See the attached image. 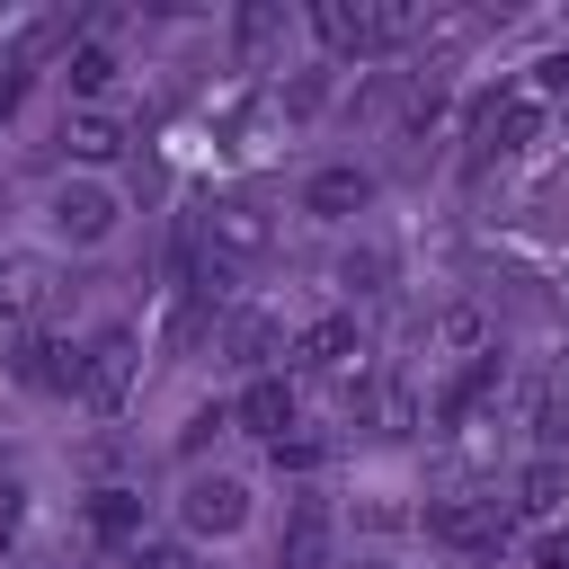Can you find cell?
<instances>
[{"mask_svg":"<svg viewBox=\"0 0 569 569\" xmlns=\"http://www.w3.org/2000/svg\"><path fill=\"white\" fill-rule=\"evenodd\" d=\"M311 27H320V44H338V53H382V44L418 36V9H409V0H320Z\"/></svg>","mask_w":569,"mask_h":569,"instance_id":"6da1fadb","label":"cell"},{"mask_svg":"<svg viewBox=\"0 0 569 569\" xmlns=\"http://www.w3.org/2000/svg\"><path fill=\"white\" fill-rule=\"evenodd\" d=\"M133 365H142L133 329H98V338L80 347V400H89V409H124V391H133Z\"/></svg>","mask_w":569,"mask_h":569,"instance_id":"7a4b0ae2","label":"cell"},{"mask_svg":"<svg viewBox=\"0 0 569 569\" xmlns=\"http://www.w3.org/2000/svg\"><path fill=\"white\" fill-rule=\"evenodd\" d=\"M533 124H542V98H533V89H516V98H489V107L471 116V169H489V160L525 151V142H533Z\"/></svg>","mask_w":569,"mask_h":569,"instance_id":"3957f363","label":"cell"},{"mask_svg":"<svg viewBox=\"0 0 569 569\" xmlns=\"http://www.w3.org/2000/svg\"><path fill=\"white\" fill-rule=\"evenodd\" d=\"M507 516H516V498H445V507L427 516V533L453 542V551H498Z\"/></svg>","mask_w":569,"mask_h":569,"instance_id":"277c9868","label":"cell"},{"mask_svg":"<svg viewBox=\"0 0 569 569\" xmlns=\"http://www.w3.org/2000/svg\"><path fill=\"white\" fill-rule=\"evenodd\" d=\"M178 516H187V533H240V516H249V489L240 480H187L178 489Z\"/></svg>","mask_w":569,"mask_h":569,"instance_id":"5b68a950","label":"cell"},{"mask_svg":"<svg viewBox=\"0 0 569 569\" xmlns=\"http://www.w3.org/2000/svg\"><path fill=\"white\" fill-rule=\"evenodd\" d=\"M365 204H373V169H356V160L311 169V187H302V213H320V222H347V213H365Z\"/></svg>","mask_w":569,"mask_h":569,"instance_id":"8992f818","label":"cell"},{"mask_svg":"<svg viewBox=\"0 0 569 569\" xmlns=\"http://www.w3.org/2000/svg\"><path fill=\"white\" fill-rule=\"evenodd\" d=\"M231 418H240L249 436H267V445L302 427V418H293V382H284V373H258V382L240 391V409H231Z\"/></svg>","mask_w":569,"mask_h":569,"instance_id":"52a82bcc","label":"cell"},{"mask_svg":"<svg viewBox=\"0 0 569 569\" xmlns=\"http://www.w3.org/2000/svg\"><path fill=\"white\" fill-rule=\"evenodd\" d=\"M276 560L284 569H329V507L320 498H293L284 533H276Z\"/></svg>","mask_w":569,"mask_h":569,"instance_id":"ba28073f","label":"cell"},{"mask_svg":"<svg viewBox=\"0 0 569 569\" xmlns=\"http://www.w3.org/2000/svg\"><path fill=\"white\" fill-rule=\"evenodd\" d=\"M53 231H62V240H107V231H116V196L89 187V178L62 187V196H53Z\"/></svg>","mask_w":569,"mask_h":569,"instance_id":"9c48e42d","label":"cell"},{"mask_svg":"<svg viewBox=\"0 0 569 569\" xmlns=\"http://www.w3.org/2000/svg\"><path fill=\"white\" fill-rule=\"evenodd\" d=\"M204 240H213L222 258H267V213L231 196V204H213V213H204Z\"/></svg>","mask_w":569,"mask_h":569,"instance_id":"30bf717a","label":"cell"},{"mask_svg":"<svg viewBox=\"0 0 569 569\" xmlns=\"http://www.w3.org/2000/svg\"><path fill=\"white\" fill-rule=\"evenodd\" d=\"M498 373H507L498 356H471V365H462V373H453V382L436 391V427H462V418H471V409H480V400L498 391Z\"/></svg>","mask_w":569,"mask_h":569,"instance_id":"8fae6325","label":"cell"},{"mask_svg":"<svg viewBox=\"0 0 569 569\" xmlns=\"http://www.w3.org/2000/svg\"><path fill=\"white\" fill-rule=\"evenodd\" d=\"M18 373H27L36 391H80V347H62V338H27V347H18Z\"/></svg>","mask_w":569,"mask_h":569,"instance_id":"7c38bea8","label":"cell"},{"mask_svg":"<svg viewBox=\"0 0 569 569\" xmlns=\"http://www.w3.org/2000/svg\"><path fill=\"white\" fill-rule=\"evenodd\" d=\"M44 293H53L44 258H0V320H36V311H44Z\"/></svg>","mask_w":569,"mask_h":569,"instance_id":"4fadbf2b","label":"cell"},{"mask_svg":"<svg viewBox=\"0 0 569 569\" xmlns=\"http://www.w3.org/2000/svg\"><path fill=\"white\" fill-rule=\"evenodd\" d=\"M62 151L98 169V160H116V151H124V124H116V116H98V107H80V116H62Z\"/></svg>","mask_w":569,"mask_h":569,"instance_id":"5bb4252c","label":"cell"},{"mask_svg":"<svg viewBox=\"0 0 569 569\" xmlns=\"http://www.w3.org/2000/svg\"><path fill=\"white\" fill-rule=\"evenodd\" d=\"M356 356V320L347 311H329V320H311L302 338H293V365H311V373H329V365H347Z\"/></svg>","mask_w":569,"mask_h":569,"instance_id":"9a60e30c","label":"cell"},{"mask_svg":"<svg viewBox=\"0 0 569 569\" xmlns=\"http://www.w3.org/2000/svg\"><path fill=\"white\" fill-rule=\"evenodd\" d=\"M89 533L98 542H142V498L133 489H98L89 498Z\"/></svg>","mask_w":569,"mask_h":569,"instance_id":"2e32d148","label":"cell"},{"mask_svg":"<svg viewBox=\"0 0 569 569\" xmlns=\"http://www.w3.org/2000/svg\"><path fill=\"white\" fill-rule=\"evenodd\" d=\"M62 80H71V98H107V89H116V53L89 36V44L62 53Z\"/></svg>","mask_w":569,"mask_h":569,"instance_id":"e0dca14e","label":"cell"},{"mask_svg":"<svg viewBox=\"0 0 569 569\" xmlns=\"http://www.w3.org/2000/svg\"><path fill=\"white\" fill-rule=\"evenodd\" d=\"M267 356H276V320L267 311H240L231 320V365H267Z\"/></svg>","mask_w":569,"mask_h":569,"instance_id":"ac0fdd59","label":"cell"},{"mask_svg":"<svg viewBox=\"0 0 569 569\" xmlns=\"http://www.w3.org/2000/svg\"><path fill=\"white\" fill-rule=\"evenodd\" d=\"M267 453H276V471H311V462L329 453V436H320V427H293V436H276Z\"/></svg>","mask_w":569,"mask_h":569,"instance_id":"d6986e66","label":"cell"},{"mask_svg":"<svg viewBox=\"0 0 569 569\" xmlns=\"http://www.w3.org/2000/svg\"><path fill=\"white\" fill-rule=\"evenodd\" d=\"M533 436H542V445H560V436H569V391H560V382H542V409H533Z\"/></svg>","mask_w":569,"mask_h":569,"instance_id":"ffe728a7","label":"cell"},{"mask_svg":"<svg viewBox=\"0 0 569 569\" xmlns=\"http://www.w3.org/2000/svg\"><path fill=\"white\" fill-rule=\"evenodd\" d=\"M124 569H196V560H187V542H133Z\"/></svg>","mask_w":569,"mask_h":569,"instance_id":"44dd1931","label":"cell"},{"mask_svg":"<svg viewBox=\"0 0 569 569\" xmlns=\"http://www.w3.org/2000/svg\"><path fill=\"white\" fill-rule=\"evenodd\" d=\"M551 498H560V462H533L525 471V507H551Z\"/></svg>","mask_w":569,"mask_h":569,"instance_id":"7402d4cb","label":"cell"},{"mask_svg":"<svg viewBox=\"0 0 569 569\" xmlns=\"http://www.w3.org/2000/svg\"><path fill=\"white\" fill-rule=\"evenodd\" d=\"M560 89H569V53H542L533 62V98H560Z\"/></svg>","mask_w":569,"mask_h":569,"instance_id":"603a6c76","label":"cell"},{"mask_svg":"<svg viewBox=\"0 0 569 569\" xmlns=\"http://www.w3.org/2000/svg\"><path fill=\"white\" fill-rule=\"evenodd\" d=\"M222 427H231V418H222V409H196V418H187V436H178V445H187V453H204V436H222Z\"/></svg>","mask_w":569,"mask_h":569,"instance_id":"cb8c5ba5","label":"cell"},{"mask_svg":"<svg viewBox=\"0 0 569 569\" xmlns=\"http://www.w3.org/2000/svg\"><path fill=\"white\" fill-rule=\"evenodd\" d=\"M18 516H27V489H18V480H0V551H9V533H18Z\"/></svg>","mask_w":569,"mask_h":569,"instance_id":"d4e9b609","label":"cell"},{"mask_svg":"<svg viewBox=\"0 0 569 569\" xmlns=\"http://www.w3.org/2000/svg\"><path fill=\"white\" fill-rule=\"evenodd\" d=\"M276 36V9H240V44H267Z\"/></svg>","mask_w":569,"mask_h":569,"instance_id":"484cf974","label":"cell"},{"mask_svg":"<svg viewBox=\"0 0 569 569\" xmlns=\"http://www.w3.org/2000/svg\"><path fill=\"white\" fill-rule=\"evenodd\" d=\"M533 569H569V533H542L533 542Z\"/></svg>","mask_w":569,"mask_h":569,"instance_id":"4316f807","label":"cell"}]
</instances>
